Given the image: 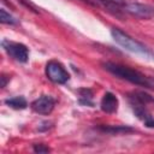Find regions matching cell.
<instances>
[{
  "label": "cell",
  "instance_id": "6da1fadb",
  "mask_svg": "<svg viewBox=\"0 0 154 154\" xmlns=\"http://www.w3.org/2000/svg\"><path fill=\"white\" fill-rule=\"evenodd\" d=\"M102 66L106 71H108L109 73L114 75L118 78L125 79V81H128L132 84H136V85H141V87H146V88H154V81L153 79L148 78L147 76H144L140 71L134 70L129 66L111 63V61L102 63Z\"/></svg>",
  "mask_w": 154,
  "mask_h": 154
},
{
  "label": "cell",
  "instance_id": "7a4b0ae2",
  "mask_svg": "<svg viewBox=\"0 0 154 154\" xmlns=\"http://www.w3.org/2000/svg\"><path fill=\"white\" fill-rule=\"evenodd\" d=\"M111 35H112L113 40L119 46H122L123 48H125L126 51H130L132 53H137L140 55H143L147 59H154V53L147 46H144L140 41L132 38L131 36H129L123 30H120L118 28H112L111 29Z\"/></svg>",
  "mask_w": 154,
  "mask_h": 154
},
{
  "label": "cell",
  "instance_id": "3957f363",
  "mask_svg": "<svg viewBox=\"0 0 154 154\" xmlns=\"http://www.w3.org/2000/svg\"><path fill=\"white\" fill-rule=\"evenodd\" d=\"M46 76L49 81L57 84H64L70 79V75L64 65L57 60H51L46 65Z\"/></svg>",
  "mask_w": 154,
  "mask_h": 154
},
{
  "label": "cell",
  "instance_id": "277c9868",
  "mask_svg": "<svg viewBox=\"0 0 154 154\" xmlns=\"http://www.w3.org/2000/svg\"><path fill=\"white\" fill-rule=\"evenodd\" d=\"M2 48L14 60H17L19 63H26L28 61L29 51H28L26 46H24L23 43L8 41V40H4L2 41Z\"/></svg>",
  "mask_w": 154,
  "mask_h": 154
},
{
  "label": "cell",
  "instance_id": "5b68a950",
  "mask_svg": "<svg viewBox=\"0 0 154 154\" xmlns=\"http://www.w3.org/2000/svg\"><path fill=\"white\" fill-rule=\"evenodd\" d=\"M123 11L141 19H150L154 17V7L141 2H125L123 5Z\"/></svg>",
  "mask_w": 154,
  "mask_h": 154
},
{
  "label": "cell",
  "instance_id": "8992f818",
  "mask_svg": "<svg viewBox=\"0 0 154 154\" xmlns=\"http://www.w3.org/2000/svg\"><path fill=\"white\" fill-rule=\"evenodd\" d=\"M55 105V100L49 95H42L31 102V108L34 112L40 114H49Z\"/></svg>",
  "mask_w": 154,
  "mask_h": 154
},
{
  "label": "cell",
  "instance_id": "52a82bcc",
  "mask_svg": "<svg viewBox=\"0 0 154 154\" xmlns=\"http://www.w3.org/2000/svg\"><path fill=\"white\" fill-rule=\"evenodd\" d=\"M101 109L106 113H114L118 109V99L114 94L107 91L101 99Z\"/></svg>",
  "mask_w": 154,
  "mask_h": 154
},
{
  "label": "cell",
  "instance_id": "ba28073f",
  "mask_svg": "<svg viewBox=\"0 0 154 154\" xmlns=\"http://www.w3.org/2000/svg\"><path fill=\"white\" fill-rule=\"evenodd\" d=\"M130 101L131 105H140V106H147V103L153 102V97L143 91H135L132 94H130Z\"/></svg>",
  "mask_w": 154,
  "mask_h": 154
},
{
  "label": "cell",
  "instance_id": "9c48e42d",
  "mask_svg": "<svg viewBox=\"0 0 154 154\" xmlns=\"http://www.w3.org/2000/svg\"><path fill=\"white\" fill-rule=\"evenodd\" d=\"M100 131L102 132H107V134H111V135H120V134H126V132H132L134 129L132 128H129V126H123V125H112V126H99L97 128Z\"/></svg>",
  "mask_w": 154,
  "mask_h": 154
},
{
  "label": "cell",
  "instance_id": "30bf717a",
  "mask_svg": "<svg viewBox=\"0 0 154 154\" xmlns=\"http://www.w3.org/2000/svg\"><path fill=\"white\" fill-rule=\"evenodd\" d=\"M5 103L14 109H24L28 106V102H26L25 97H23V96H14V97L7 99V100H5Z\"/></svg>",
  "mask_w": 154,
  "mask_h": 154
},
{
  "label": "cell",
  "instance_id": "8fae6325",
  "mask_svg": "<svg viewBox=\"0 0 154 154\" xmlns=\"http://www.w3.org/2000/svg\"><path fill=\"white\" fill-rule=\"evenodd\" d=\"M0 22L4 23V24H11V25H14V24L18 23L14 17H12L10 13H7L5 11V8L0 10Z\"/></svg>",
  "mask_w": 154,
  "mask_h": 154
},
{
  "label": "cell",
  "instance_id": "7c38bea8",
  "mask_svg": "<svg viewBox=\"0 0 154 154\" xmlns=\"http://www.w3.org/2000/svg\"><path fill=\"white\" fill-rule=\"evenodd\" d=\"M79 96H81V100L79 102L81 103H84V105H93L90 99L93 96V93L90 89H79Z\"/></svg>",
  "mask_w": 154,
  "mask_h": 154
},
{
  "label": "cell",
  "instance_id": "4fadbf2b",
  "mask_svg": "<svg viewBox=\"0 0 154 154\" xmlns=\"http://www.w3.org/2000/svg\"><path fill=\"white\" fill-rule=\"evenodd\" d=\"M34 152H36V153H49L51 152V149H49V147H47V146H45V144H34Z\"/></svg>",
  "mask_w": 154,
  "mask_h": 154
},
{
  "label": "cell",
  "instance_id": "5bb4252c",
  "mask_svg": "<svg viewBox=\"0 0 154 154\" xmlns=\"http://www.w3.org/2000/svg\"><path fill=\"white\" fill-rule=\"evenodd\" d=\"M102 1H105L107 4H111V5H119V6H123L125 4L124 0H102Z\"/></svg>",
  "mask_w": 154,
  "mask_h": 154
},
{
  "label": "cell",
  "instance_id": "9a60e30c",
  "mask_svg": "<svg viewBox=\"0 0 154 154\" xmlns=\"http://www.w3.org/2000/svg\"><path fill=\"white\" fill-rule=\"evenodd\" d=\"M144 124H146V126L147 128H154V119H148V120H146L144 122Z\"/></svg>",
  "mask_w": 154,
  "mask_h": 154
},
{
  "label": "cell",
  "instance_id": "2e32d148",
  "mask_svg": "<svg viewBox=\"0 0 154 154\" xmlns=\"http://www.w3.org/2000/svg\"><path fill=\"white\" fill-rule=\"evenodd\" d=\"M0 78H1V88L6 87V83H7V79H8V78H6V76H5V75H2Z\"/></svg>",
  "mask_w": 154,
  "mask_h": 154
}]
</instances>
